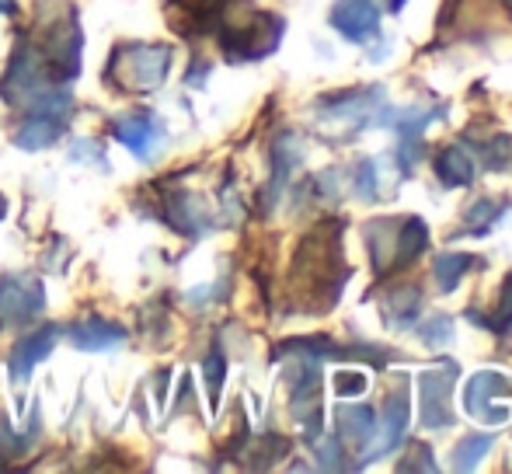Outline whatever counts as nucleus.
<instances>
[{
  "mask_svg": "<svg viewBox=\"0 0 512 474\" xmlns=\"http://www.w3.org/2000/svg\"><path fill=\"white\" fill-rule=\"evenodd\" d=\"M70 342L77 349H91V353H102V349H112L119 342H126V332L112 321L102 318H81L77 325H70Z\"/></svg>",
  "mask_w": 512,
  "mask_h": 474,
  "instance_id": "obj_10",
  "label": "nucleus"
},
{
  "mask_svg": "<svg viewBox=\"0 0 512 474\" xmlns=\"http://www.w3.org/2000/svg\"><path fill=\"white\" fill-rule=\"evenodd\" d=\"M457 384V366L446 363L443 370L422 373L418 387H422V426L425 429H443L453 422L450 412V387Z\"/></svg>",
  "mask_w": 512,
  "mask_h": 474,
  "instance_id": "obj_6",
  "label": "nucleus"
},
{
  "mask_svg": "<svg viewBox=\"0 0 512 474\" xmlns=\"http://www.w3.org/2000/svg\"><path fill=\"white\" fill-rule=\"evenodd\" d=\"M509 391L512 387L502 373H474L471 384H467V391H464V408L474 415V419H481L488 401H492L495 394H509Z\"/></svg>",
  "mask_w": 512,
  "mask_h": 474,
  "instance_id": "obj_15",
  "label": "nucleus"
},
{
  "mask_svg": "<svg viewBox=\"0 0 512 474\" xmlns=\"http://www.w3.org/2000/svg\"><path fill=\"white\" fill-rule=\"evenodd\" d=\"M42 53H46L49 67L63 77H74L77 67H81V25H77L74 14H60L56 18V25L49 28V39L46 46H42Z\"/></svg>",
  "mask_w": 512,
  "mask_h": 474,
  "instance_id": "obj_7",
  "label": "nucleus"
},
{
  "mask_svg": "<svg viewBox=\"0 0 512 474\" xmlns=\"http://www.w3.org/2000/svg\"><path fill=\"white\" fill-rule=\"evenodd\" d=\"M4 213H7V199L0 196V220H4Z\"/></svg>",
  "mask_w": 512,
  "mask_h": 474,
  "instance_id": "obj_27",
  "label": "nucleus"
},
{
  "mask_svg": "<svg viewBox=\"0 0 512 474\" xmlns=\"http://www.w3.org/2000/svg\"><path fill=\"white\" fill-rule=\"evenodd\" d=\"M56 339H60V328H53V325L42 328V332H35V335H28V339H21L18 346H14V353H11L14 380H25L39 359H46L49 353H53V342Z\"/></svg>",
  "mask_w": 512,
  "mask_h": 474,
  "instance_id": "obj_11",
  "label": "nucleus"
},
{
  "mask_svg": "<svg viewBox=\"0 0 512 474\" xmlns=\"http://www.w3.org/2000/svg\"><path fill=\"white\" fill-rule=\"evenodd\" d=\"M366 244H370L373 265L380 276L411 265L429 244V231L418 217H401V220H373L366 224Z\"/></svg>",
  "mask_w": 512,
  "mask_h": 474,
  "instance_id": "obj_2",
  "label": "nucleus"
},
{
  "mask_svg": "<svg viewBox=\"0 0 512 474\" xmlns=\"http://www.w3.org/2000/svg\"><path fill=\"white\" fill-rule=\"evenodd\" d=\"M4 7H11V0H0V11H4Z\"/></svg>",
  "mask_w": 512,
  "mask_h": 474,
  "instance_id": "obj_28",
  "label": "nucleus"
},
{
  "mask_svg": "<svg viewBox=\"0 0 512 474\" xmlns=\"http://www.w3.org/2000/svg\"><path fill=\"white\" fill-rule=\"evenodd\" d=\"M356 189L363 192L366 199L377 196V185H373V161H363V164H359V171H356Z\"/></svg>",
  "mask_w": 512,
  "mask_h": 474,
  "instance_id": "obj_25",
  "label": "nucleus"
},
{
  "mask_svg": "<svg viewBox=\"0 0 512 474\" xmlns=\"http://www.w3.org/2000/svg\"><path fill=\"white\" fill-rule=\"evenodd\" d=\"M387 7H391V11H401V7H405V0H387Z\"/></svg>",
  "mask_w": 512,
  "mask_h": 474,
  "instance_id": "obj_26",
  "label": "nucleus"
},
{
  "mask_svg": "<svg viewBox=\"0 0 512 474\" xmlns=\"http://www.w3.org/2000/svg\"><path fill=\"white\" fill-rule=\"evenodd\" d=\"M387 318L394 321L398 328H405L415 321V314H418V307H422V297H418L415 290H394L391 297H387Z\"/></svg>",
  "mask_w": 512,
  "mask_h": 474,
  "instance_id": "obj_19",
  "label": "nucleus"
},
{
  "mask_svg": "<svg viewBox=\"0 0 512 474\" xmlns=\"http://www.w3.org/2000/svg\"><path fill=\"white\" fill-rule=\"evenodd\" d=\"M436 171L443 178V185H467L474 178V161L467 157V150L460 147H446L436 157Z\"/></svg>",
  "mask_w": 512,
  "mask_h": 474,
  "instance_id": "obj_16",
  "label": "nucleus"
},
{
  "mask_svg": "<svg viewBox=\"0 0 512 474\" xmlns=\"http://www.w3.org/2000/svg\"><path fill=\"white\" fill-rule=\"evenodd\" d=\"M335 422L338 436L345 443H352V447H366L373 436V426H377V419H373V412L366 405H338Z\"/></svg>",
  "mask_w": 512,
  "mask_h": 474,
  "instance_id": "obj_13",
  "label": "nucleus"
},
{
  "mask_svg": "<svg viewBox=\"0 0 512 474\" xmlns=\"http://www.w3.org/2000/svg\"><path fill=\"white\" fill-rule=\"evenodd\" d=\"M331 25L349 42H366L380 32V7L373 0H338L331 7Z\"/></svg>",
  "mask_w": 512,
  "mask_h": 474,
  "instance_id": "obj_8",
  "label": "nucleus"
},
{
  "mask_svg": "<svg viewBox=\"0 0 512 474\" xmlns=\"http://www.w3.org/2000/svg\"><path fill=\"white\" fill-rule=\"evenodd\" d=\"M60 129H63L60 116H46V112H39V116H32L25 126L18 129V133H14V147L46 150V147H53V143L60 140Z\"/></svg>",
  "mask_w": 512,
  "mask_h": 474,
  "instance_id": "obj_14",
  "label": "nucleus"
},
{
  "mask_svg": "<svg viewBox=\"0 0 512 474\" xmlns=\"http://www.w3.org/2000/svg\"><path fill=\"white\" fill-rule=\"evenodd\" d=\"M492 325L499 328V332H509L512 328V272L506 276V283H502L499 290V304H495V314H492Z\"/></svg>",
  "mask_w": 512,
  "mask_h": 474,
  "instance_id": "obj_22",
  "label": "nucleus"
},
{
  "mask_svg": "<svg viewBox=\"0 0 512 474\" xmlns=\"http://www.w3.org/2000/svg\"><path fill=\"white\" fill-rule=\"evenodd\" d=\"M474 265L471 255H439L436 265H432V276H436L439 293H453L457 283L464 279V272Z\"/></svg>",
  "mask_w": 512,
  "mask_h": 474,
  "instance_id": "obj_17",
  "label": "nucleus"
},
{
  "mask_svg": "<svg viewBox=\"0 0 512 474\" xmlns=\"http://www.w3.org/2000/svg\"><path fill=\"white\" fill-rule=\"evenodd\" d=\"M502 210H495V203L492 199H481V203H474L471 210H467V217H464V227H471L474 237H481L488 231V227L495 224V217H499Z\"/></svg>",
  "mask_w": 512,
  "mask_h": 474,
  "instance_id": "obj_20",
  "label": "nucleus"
},
{
  "mask_svg": "<svg viewBox=\"0 0 512 474\" xmlns=\"http://www.w3.org/2000/svg\"><path fill=\"white\" fill-rule=\"evenodd\" d=\"M408 394L405 391H394L391 398H387L384 412H380V426H373V436H370V447H366L363 454V464L377 461V457H387L394 454V450L401 447V440H405L408 433Z\"/></svg>",
  "mask_w": 512,
  "mask_h": 474,
  "instance_id": "obj_4",
  "label": "nucleus"
},
{
  "mask_svg": "<svg viewBox=\"0 0 512 474\" xmlns=\"http://www.w3.org/2000/svg\"><path fill=\"white\" fill-rule=\"evenodd\" d=\"M112 133H115V140L133 150L136 157H154V150L161 147V140H164V126H161V119H154V116L119 119L112 126Z\"/></svg>",
  "mask_w": 512,
  "mask_h": 474,
  "instance_id": "obj_9",
  "label": "nucleus"
},
{
  "mask_svg": "<svg viewBox=\"0 0 512 474\" xmlns=\"http://www.w3.org/2000/svg\"><path fill=\"white\" fill-rule=\"evenodd\" d=\"M168 224L175 227V231L196 237L206 231V206L199 203L196 196H189V192H178V196L168 199Z\"/></svg>",
  "mask_w": 512,
  "mask_h": 474,
  "instance_id": "obj_12",
  "label": "nucleus"
},
{
  "mask_svg": "<svg viewBox=\"0 0 512 474\" xmlns=\"http://www.w3.org/2000/svg\"><path fill=\"white\" fill-rule=\"evenodd\" d=\"M492 450V436L488 433H474V436H464L453 450V468L457 471H471L481 464V457Z\"/></svg>",
  "mask_w": 512,
  "mask_h": 474,
  "instance_id": "obj_18",
  "label": "nucleus"
},
{
  "mask_svg": "<svg viewBox=\"0 0 512 474\" xmlns=\"http://www.w3.org/2000/svg\"><path fill=\"white\" fill-rule=\"evenodd\" d=\"M366 373H359V370H342V373H335V391L342 394V398H349V394H363L366 391Z\"/></svg>",
  "mask_w": 512,
  "mask_h": 474,
  "instance_id": "obj_23",
  "label": "nucleus"
},
{
  "mask_svg": "<svg viewBox=\"0 0 512 474\" xmlns=\"http://www.w3.org/2000/svg\"><path fill=\"white\" fill-rule=\"evenodd\" d=\"M42 311V286L32 276L0 279V325H25Z\"/></svg>",
  "mask_w": 512,
  "mask_h": 474,
  "instance_id": "obj_5",
  "label": "nucleus"
},
{
  "mask_svg": "<svg viewBox=\"0 0 512 474\" xmlns=\"http://www.w3.org/2000/svg\"><path fill=\"white\" fill-rule=\"evenodd\" d=\"M49 70L53 67H49L42 46H18L4 81H0V98H7L11 105H32L35 109V102L49 91Z\"/></svg>",
  "mask_w": 512,
  "mask_h": 474,
  "instance_id": "obj_3",
  "label": "nucleus"
},
{
  "mask_svg": "<svg viewBox=\"0 0 512 474\" xmlns=\"http://www.w3.org/2000/svg\"><path fill=\"white\" fill-rule=\"evenodd\" d=\"M171 46L161 42H126L112 53V70H108V81L115 84L126 95H143V91H154L157 84H164L171 70Z\"/></svg>",
  "mask_w": 512,
  "mask_h": 474,
  "instance_id": "obj_1",
  "label": "nucleus"
},
{
  "mask_svg": "<svg viewBox=\"0 0 512 474\" xmlns=\"http://www.w3.org/2000/svg\"><path fill=\"white\" fill-rule=\"evenodd\" d=\"M206 380H209V394H220V380H223V356L220 353H209L206 356Z\"/></svg>",
  "mask_w": 512,
  "mask_h": 474,
  "instance_id": "obj_24",
  "label": "nucleus"
},
{
  "mask_svg": "<svg viewBox=\"0 0 512 474\" xmlns=\"http://www.w3.org/2000/svg\"><path fill=\"white\" fill-rule=\"evenodd\" d=\"M418 335H422V342H425V346H432V349H436V346H450V342H453V321L443 318V314H436L429 325L418 328Z\"/></svg>",
  "mask_w": 512,
  "mask_h": 474,
  "instance_id": "obj_21",
  "label": "nucleus"
}]
</instances>
